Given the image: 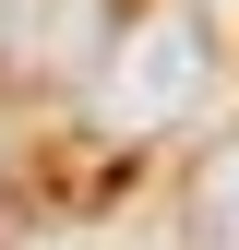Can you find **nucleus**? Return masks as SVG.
I'll use <instances>...</instances> for the list:
<instances>
[{
	"label": "nucleus",
	"instance_id": "obj_1",
	"mask_svg": "<svg viewBox=\"0 0 239 250\" xmlns=\"http://www.w3.org/2000/svg\"><path fill=\"white\" fill-rule=\"evenodd\" d=\"M203 227H215V238H239V131L203 155Z\"/></svg>",
	"mask_w": 239,
	"mask_h": 250
}]
</instances>
